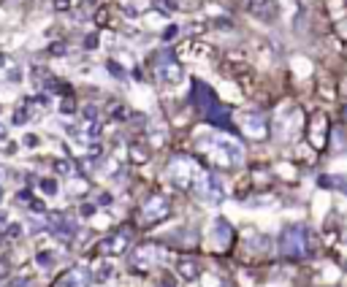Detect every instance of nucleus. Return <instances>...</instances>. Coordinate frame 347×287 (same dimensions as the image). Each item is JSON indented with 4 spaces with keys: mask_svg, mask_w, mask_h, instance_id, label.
<instances>
[{
    "mask_svg": "<svg viewBox=\"0 0 347 287\" xmlns=\"http://www.w3.org/2000/svg\"><path fill=\"white\" fill-rule=\"evenodd\" d=\"M279 252L291 260H304L310 255V231L306 225H287L279 233Z\"/></svg>",
    "mask_w": 347,
    "mask_h": 287,
    "instance_id": "f257e3e1",
    "label": "nucleus"
},
{
    "mask_svg": "<svg viewBox=\"0 0 347 287\" xmlns=\"http://www.w3.org/2000/svg\"><path fill=\"white\" fill-rule=\"evenodd\" d=\"M190 190L196 193L201 200H206V203H220V200L225 198V190L220 184V179L211 174V171H201L196 176V181L190 184Z\"/></svg>",
    "mask_w": 347,
    "mask_h": 287,
    "instance_id": "f03ea898",
    "label": "nucleus"
},
{
    "mask_svg": "<svg viewBox=\"0 0 347 287\" xmlns=\"http://www.w3.org/2000/svg\"><path fill=\"white\" fill-rule=\"evenodd\" d=\"M201 171L204 168L187 155H179V157L171 160V179H174V184L182 187V190H190V184L196 181V176L201 174Z\"/></svg>",
    "mask_w": 347,
    "mask_h": 287,
    "instance_id": "7ed1b4c3",
    "label": "nucleus"
},
{
    "mask_svg": "<svg viewBox=\"0 0 347 287\" xmlns=\"http://www.w3.org/2000/svg\"><path fill=\"white\" fill-rule=\"evenodd\" d=\"M163 247L160 244H141L136 252H133V260H130V269L136 271V274H144V271H149L152 265H158L163 260Z\"/></svg>",
    "mask_w": 347,
    "mask_h": 287,
    "instance_id": "20e7f679",
    "label": "nucleus"
},
{
    "mask_svg": "<svg viewBox=\"0 0 347 287\" xmlns=\"http://www.w3.org/2000/svg\"><path fill=\"white\" fill-rule=\"evenodd\" d=\"M168 212H171V203H168V198L166 195H160V193H155L147 203L141 206V212H139V217H141V222L144 225H158L160 219H166L168 217Z\"/></svg>",
    "mask_w": 347,
    "mask_h": 287,
    "instance_id": "39448f33",
    "label": "nucleus"
},
{
    "mask_svg": "<svg viewBox=\"0 0 347 287\" xmlns=\"http://www.w3.org/2000/svg\"><path fill=\"white\" fill-rule=\"evenodd\" d=\"M130 238H133L130 228H120L117 233H111V236H106L103 241H98L95 252H101V255H125L128 247H130Z\"/></svg>",
    "mask_w": 347,
    "mask_h": 287,
    "instance_id": "423d86ee",
    "label": "nucleus"
},
{
    "mask_svg": "<svg viewBox=\"0 0 347 287\" xmlns=\"http://www.w3.org/2000/svg\"><path fill=\"white\" fill-rule=\"evenodd\" d=\"M155 73H158V79L160 81H166V84H177V81H182V76H185V68L174 60V54H158L155 57Z\"/></svg>",
    "mask_w": 347,
    "mask_h": 287,
    "instance_id": "0eeeda50",
    "label": "nucleus"
},
{
    "mask_svg": "<svg viewBox=\"0 0 347 287\" xmlns=\"http://www.w3.org/2000/svg\"><path fill=\"white\" fill-rule=\"evenodd\" d=\"M242 133L249 141H263L268 138V122L260 114H244L242 117Z\"/></svg>",
    "mask_w": 347,
    "mask_h": 287,
    "instance_id": "6e6552de",
    "label": "nucleus"
},
{
    "mask_svg": "<svg viewBox=\"0 0 347 287\" xmlns=\"http://www.w3.org/2000/svg\"><path fill=\"white\" fill-rule=\"evenodd\" d=\"M90 282H92L90 271H87V269H82V265H79V269L65 271V274L60 276V279L54 282V287H87Z\"/></svg>",
    "mask_w": 347,
    "mask_h": 287,
    "instance_id": "1a4fd4ad",
    "label": "nucleus"
},
{
    "mask_svg": "<svg viewBox=\"0 0 347 287\" xmlns=\"http://www.w3.org/2000/svg\"><path fill=\"white\" fill-rule=\"evenodd\" d=\"M52 233H54L57 238H63V241H71L73 233H76V225H73L65 214H54V217H52Z\"/></svg>",
    "mask_w": 347,
    "mask_h": 287,
    "instance_id": "9d476101",
    "label": "nucleus"
},
{
    "mask_svg": "<svg viewBox=\"0 0 347 287\" xmlns=\"http://www.w3.org/2000/svg\"><path fill=\"white\" fill-rule=\"evenodd\" d=\"M325 119L323 114H315L312 117V125H310V130H306V136H310V141L315 144V147H323L325 144V130H329V125H325Z\"/></svg>",
    "mask_w": 347,
    "mask_h": 287,
    "instance_id": "9b49d317",
    "label": "nucleus"
},
{
    "mask_svg": "<svg viewBox=\"0 0 347 287\" xmlns=\"http://www.w3.org/2000/svg\"><path fill=\"white\" fill-rule=\"evenodd\" d=\"M177 274H179V276H182V279H185V282H192V279H198L201 269H198L196 257H182V260L177 263Z\"/></svg>",
    "mask_w": 347,
    "mask_h": 287,
    "instance_id": "f8f14e48",
    "label": "nucleus"
},
{
    "mask_svg": "<svg viewBox=\"0 0 347 287\" xmlns=\"http://www.w3.org/2000/svg\"><path fill=\"white\" fill-rule=\"evenodd\" d=\"M228 238H230V225L225 222V219H217V222H215V241L220 247H225Z\"/></svg>",
    "mask_w": 347,
    "mask_h": 287,
    "instance_id": "ddd939ff",
    "label": "nucleus"
},
{
    "mask_svg": "<svg viewBox=\"0 0 347 287\" xmlns=\"http://www.w3.org/2000/svg\"><path fill=\"white\" fill-rule=\"evenodd\" d=\"M320 187H336L339 193L347 195V179L342 176H320Z\"/></svg>",
    "mask_w": 347,
    "mask_h": 287,
    "instance_id": "4468645a",
    "label": "nucleus"
},
{
    "mask_svg": "<svg viewBox=\"0 0 347 287\" xmlns=\"http://www.w3.org/2000/svg\"><path fill=\"white\" fill-rule=\"evenodd\" d=\"M147 157H149V147H144V144H130V160L133 162H147Z\"/></svg>",
    "mask_w": 347,
    "mask_h": 287,
    "instance_id": "2eb2a0df",
    "label": "nucleus"
},
{
    "mask_svg": "<svg viewBox=\"0 0 347 287\" xmlns=\"http://www.w3.org/2000/svg\"><path fill=\"white\" fill-rule=\"evenodd\" d=\"M111 274H114V265L111 263H101L98 269H95V279L106 282V279H111Z\"/></svg>",
    "mask_w": 347,
    "mask_h": 287,
    "instance_id": "dca6fc26",
    "label": "nucleus"
},
{
    "mask_svg": "<svg viewBox=\"0 0 347 287\" xmlns=\"http://www.w3.org/2000/svg\"><path fill=\"white\" fill-rule=\"evenodd\" d=\"M152 6L168 16V14H174V8H177V0H152Z\"/></svg>",
    "mask_w": 347,
    "mask_h": 287,
    "instance_id": "f3484780",
    "label": "nucleus"
},
{
    "mask_svg": "<svg viewBox=\"0 0 347 287\" xmlns=\"http://www.w3.org/2000/svg\"><path fill=\"white\" fill-rule=\"evenodd\" d=\"M27 119H30V111H27V106H16V109H14V125H25Z\"/></svg>",
    "mask_w": 347,
    "mask_h": 287,
    "instance_id": "a211bd4d",
    "label": "nucleus"
},
{
    "mask_svg": "<svg viewBox=\"0 0 347 287\" xmlns=\"http://www.w3.org/2000/svg\"><path fill=\"white\" fill-rule=\"evenodd\" d=\"M54 171H57V174H63V176H71L73 174V162L71 160H57L54 162Z\"/></svg>",
    "mask_w": 347,
    "mask_h": 287,
    "instance_id": "6ab92c4d",
    "label": "nucleus"
},
{
    "mask_svg": "<svg viewBox=\"0 0 347 287\" xmlns=\"http://www.w3.org/2000/svg\"><path fill=\"white\" fill-rule=\"evenodd\" d=\"M38 184H41V190H44L46 195H57V181L54 179H41Z\"/></svg>",
    "mask_w": 347,
    "mask_h": 287,
    "instance_id": "aec40b11",
    "label": "nucleus"
},
{
    "mask_svg": "<svg viewBox=\"0 0 347 287\" xmlns=\"http://www.w3.org/2000/svg\"><path fill=\"white\" fill-rule=\"evenodd\" d=\"M8 287H33V279L30 276H16V279L8 282Z\"/></svg>",
    "mask_w": 347,
    "mask_h": 287,
    "instance_id": "412c9836",
    "label": "nucleus"
},
{
    "mask_svg": "<svg viewBox=\"0 0 347 287\" xmlns=\"http://www.w3.org/2000/svg\"><path fill=\"white\" fill-rule=\"evenodd\" d=\"M106 65H109V71H111L114 76H117V79H125V68H120V65H117V63H114V60H109V63H106Z\"/></svg>",
    "mask_w": 347,
    "mask_h": 287,
    "instance_id": "4be33fe9",
    "label": "nucleus"
},
{
    "mask_svg": "<svg viewBox=\"0 0 347 287\" xmlns=\"http://www.w3.org/2000/svg\"><path fill=\"white\" fill-rule=\"evenodd\" d=\"M177 35H179V27L171 25V27H166V33H163V41H174Z\"/></svg>",
    "mask_w": 347,
    "mask_h": 287,
    "instance_id": "5701e85b",
    "label": "nucleus"
},
{
    "mask_svg": "<svg viewBox=\"0 0 347 287\" xmlns=\"http://www.w3.org/2000/svg\"><path fill=\"white\" fill-rule=\"evenodd\" d=\"M27 209H30L33 214H44L46 212V206L41 203V200H30V206H27Z\"/></svg>",
    "mask_w": 347,
    "mask_h": 287,
    "instance_id": "b1692460",
    "label": "nucleus"
},
{
    "mask_svg": "<svg viewBox=\"0 0 347 287\" xmlns=\"http://www.w3.org/2000/svg\"><path fill=\"white\" fill-rule=\"evenodd\" d=\"M19 231H22V228H19L16 222H11V225H6V236H8V238H16V236H19Z\"/></svg>",
    "mask_w": 347,
    "mask_h": 287,
    "instance_id": "393cba45",
    "label": "nucleus"
},
{
    "mask_svg": "<svg viewBox=\"0 0 347 287\" xmlns=\"http://www.w3.org/2000/svg\"><path fill=\"white\" fill-rule=\"evenodd\" d=\"M35 260L41 263V265H52V255H46V252H38V255H35Z\"/></svg>",
    "mask_w": 347,
    "mask_h": 287,
    "instance_id": "a878e982",
    "label": "nucleus"
},
{
    "mask_svg": "<svg viewBox=\"0 0 347 287\" xmlns=\"http://www.w3.org/2000/svg\"><path fill=\"white\" fill-rule=\"evenodd\" d=\"M54 8H57V11H68V8H71V0H54Z\"/></svg>",
    "mask_w": 347,
    "mask_h": 287,
    "instance_id": "bb28decb",
    "label": "nucleus"
},
{
    "mask_svg": "<svg viewBox=\"0 0 347 287\" xmlns=\"http://www.w3.org/2000/svg\"><path fill=\"white\" fill-rule=\"evenodd\" d=\"M60 109H63V114H71V111H76V103L73 100H63Z\"/></svg>",
    "mask_w": 347,
    "mask_h": 287,
    "instance_id": "cd10ccee",
    "label": "nucleus"
},
{
    "mask_svg": "<svg viewBox=\"0 0 347 287\" xmlns=\"http://www.w3.org/2000/svg\"><path fill=\"white\" fill-rule=\"evenodd\" d=\"M25 147L35 149V147H38V136H25Z\"/></svg>",
    "mask_w": 347,
    "mask_h": 287,
    "instance_id": "c85d7f7f",
    "label": "nucleus"
},
{
    "mask_svg": "<svg viewBox=\"0 0 347 287\" xmlns=\"http://www.w3.org/2000/svg\"><path fill=\"white\" fill-rule=\"evenodd\" d=\"M84 46H87V49H95V46H98V38H95V35L84 38Z\"/></svg>",
    "mask_w": 347,
    "mask_h": 287,
    "instance_id": "c756f323",
    "label": "nucleus"
},
{
    "mask_svg": "<svg viewBox=\"0 0 347 287\" xmlns=\"http://www.w3.org/2000/svg\"><path fill=\"white\" fill-rule=\"evenodd\" d=\"M82 214H84V217H92V214H95V206H92V203H84V206H82Z\"/></svg>",
    "mask_w": 347,
    "mask_h": 287,
    "instance_id": "7c9ffc66",
    "label": "nucleus"
},
{
    "mask_svg": "<svg viewBox=\"0 0 347 287\" xmlns=\"http://www.w3.org/2000/svg\"><path fill=\"white\" fill-rule=\"evenodd\" d=\"M52 54H65V44H52Z\"/></svg>",
    "mask_w": 347,
    "mask_h": 287,
    "instance_id": "2f4dec72",
    "label": "nucleus"
},
{
    "mask_svg": "<svg viewBox=\"0 0 347 287\" xmlns=\"http://www.w3.org/2000/svg\"><path fill=\"white\" fill-rule=\"evenodd\" d=\"M3 136H6V128H3V125H0V138H3Z\"/></svg>",
    "mask_w": 347,
    "mask_h": 287,
    "instance_id": "473e14b6",
    "label": "nucleus"
},
{
    "mask_svg": "<svg viewBox=\"0 0 347 287\" xmlns=\"http://www.w3.org/2000/svg\"><path fill=\"white\" fill-rule=\"evenodd\" d=\"M0 198H3V190H0Z\"/></svg>",
    "mask_w": 347,
    "mask_h": 287,
    "instance_id": "72a5a7b5",
    "label": "nucleus"
}]
</instances>
